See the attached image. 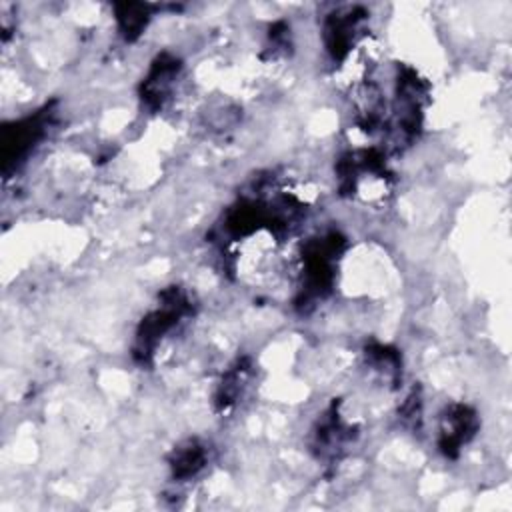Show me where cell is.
<instances>
[{
  "label": "cell",
  "instance_id": "obj_1",
  "mask_svg": "<svg viewBox=\"0 0 512 512\" xmlns=\"http://www.w3.org/2000/svg\"><path fill=\"white\" fill-rule=\"evenodd\" d=\"M202 460H204V455H202V450L199 448V446H194V445H190L187 446L184 450H180V455H179V460H177V464H174V468L179 470V474H194L199 468L202 467Z\"/></svg>",
  "mask_w": 512,
  "mask_h": 512
},
{
  "label": "cell",
  "instance_id": "obj_2",
  "mask_svg": "<svg viewBox=\"0 0 512 512\" xmlns=\"http://www.w3.org/2000/svg\"><path fill=\"white\" fill-rule=\"evenodd\" d=\"M124 9H126V14H121L124 33L128 34V36L138 34V30L146 24V6H143V4H128Z\"/></svg>",
  "mask_w": 512,
  "mask_h": 512
}]
</instances>
